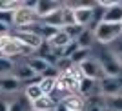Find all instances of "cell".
Segmentation results:
<instances>
[{"instance_id":"obj_1","label":"cell","mask_w":122,"mask_h":111,"mask_svg":"<svg viewBox=\"0 0 122 111\" xmlns=\"http://www.w3.org/2000/svg\"><path fill=\"white\" fill-rule=\"evenodd\" d=\"M95 40L98 44H104V45H109L113 42L120 38L122 35V27L120 24H107V22H98L95 25Z\"/></svg>"},{"instance_id":"obj_2","label":"cell","mask_w":122,"mask_h":111,"mask_svg":"<svg viewBox=\"0 0 122 111\" xmlns=\"http://www.w3.org/2000/svg\"><path fill=\"white\" fill-rule=\"evenodd\" d=\"M71 5V4H69ZM75 11V20L78 25L86 27L87 24L93 22L95 16V9H97V2H89V4H78V5H71Z\"/></svg>"},{"instance_id":"obj_3","label":"cell","mask_w":122,"mask_h":111,"mask_svg":"<svg viewBox=\"0 0 122 111\" xmlns=\"http://www.w3.org/2000/svg\"><path fill=\"white\" fill-rule=\"evenodd\" d=\"M38 15H36L35 7H27V5L22 4V7L15 13V25L18 29H25V27H29L31 24H35L38 22Z\"/></svg>"},{"instance_id":"obj_4","label":"cell","mask_w":122,"mask_h":111,"mask_svg":"<svg viewBox=\"0 0 122 111\" xmlns=\"http://www.w3.org/2000/svg\"><path fill=\"white\" fill-rule=\"evenodd\" d=\"M97 60L100 62V66H102V69H104V73H106V76H120L122 66L118 64V60L111 53H102Z\"/></svg>"},{"instance_id":"obj_5","label":"cell","mask_w":122,"mask_h":111,"mask_svg":"<svg viewBox=\"0 0 122 111\" xmlns=\"http://www.w3.org/2000/svg\"><path fill=\"white\" fill-rule=\"evenodd\" d=\"M13 36H15L16 40H20L29 51H38L42 45H44V40H42L40 36L35 35V33H29V31H18V29H15Z\"/></svg>"},{"instance_id":"obj_6","label":"cell","mask_w":122,"mask_h":111,"mask_svg":"<svg viewBox=\"0 0 122 111\" xmlns=\"http://www.w3.org/2000/svg\"><path fill=\"white\" fill-rule=\"evenodd\" d=\"M78 95L82 98H98L102 96V89H100V82L98 80H91V78H84L78 86Z\"/></svg>"},{"instance_id":"obj_7","label":"cell","mask_w":122,"mask_h":111,"mask_svg":"<svg viewBox=\"0 0 122 111\" xmlns=\"http://www.w3.org/2000/svg\"><path fill=\"white\" fill-rule=\"evenodd\" d=\"M80 69H82V73H84V76H86V78H91V80L100 82L102 78L106 76V73H104V69H102V66H100V62L95 60V58H89V60L82 62Z\"/></svg>"},{"instance_id":"obj_8","label":"cell","mask_w":122,"mask_h":111,"mask_svg":"<svg viewBox=\"0 0 122 111\" xmlns=\"http://www.w3.org/2000/svg\"><path fill=\"white\" fill-rule=\"evenodd\" d=\"M102 96H113L122 93V78L120 76H104L100 80Z\"/></svg>"},{"instance_id":"obj_9","label":"cell","mask_w":122,"mask_h":111,"mask_svg":"<svg viewBox=\"0 0 122 111\" xmlns=\"http://www.w3.org/2000/svg\"><path fill=\"white\" fill-rule=\"evenodd\" d=\"M60 7H62V4L56 2V0H36L35 11H36V15H38V18L42 20V18H46L47 15L58 11Z\"/></svg>"},{"instance_id":"obj_10","label":"cell","mask_w":122,"mask_h":111,"mask_svg":"<svg viewBox=\"0 0 122 111\" xmlns=\"http://www.w3.org/2000/svg\"><path fill=\"white\" fill-rule=\"evenodd\" d=\"M69 42H73V40L67 36V33H66L64 29H58V31H56V35H55V36H51V38L46 42V44L49 45V47L55 51V53H58V55H60L62 49H64V47H66Z\"/></svg>"},{"instance_id":"obj_11","label":"cell","mask_w":122,"mask_h":111,"mask_svg":"<svg viewBox=\"0 0 122 111\" xmlns=\"http://www.w3.org/2000/svg\"><path fill=\"white\" fill-rule=\"evenodd\" d=\"M22 87V82L13 75H5L0 76V93H5V95H11V93H18Z\"/></svg>"},{"instance_id":"obj_12","label":"cell","mask_w":122,"mask_h":111,"mask_svg":"<svg viewBox=\"0 0 122 111\" xmlns=\"http://www.w3.org/2000/svg\"><path fill=\"white\" fill-rule=\"evenodd\" d=\"M11 75L16 76L20 82H29V84L35 80L36 76H38L35 71L27 66V62H25V64H18V66H15V69H13V73H11ZM38 78H40V76H38Z\"/></svg>"},{"instance_id":"obj_13","label":"cell","mask_w":122,"mask_h":111,"mask_svg":"<svg viewBox=\"0 0 122 111\" xmlns=\"http://www.w3.org/2000/svg\"><path fill=\"white\" fill-rule=\"evenodd\" d=\"M60 102L67 107V111H84L86 109V98H82L78 93H73V95L64 96Z\"/></svg>"},{"instance_id":"obj_14","label":"cell","mask_w":122,"mask_h":111,"mask_svg":"<svg viewBox=\"0 0 122 111\" xmlns=\"http://www.w3.org/2000/svg\"><path fill=\"white\" fill-rule=\"evenodd\" d=\"M102 22H107V24H122V4L120 2L111 5V7H107V9H104Z\"/></svg>"},{"instance_id":"obj_15","label":"cell","mask_w":122,"mask_h":111,"mask_svg":"<svg viewBox=\"0 0 122 111\" xmlns=\"http://www.w3.org/2000/svg\"><path fill=\"white\" fill-rule=\"evenodd\" d=\"M56 104L55 96L51 95H42L36 102H33V111H55Z\"/></svg>"},{"instance_id":"obj_16","label":"cell","mask_w":122,"mask_h":111,"mask_svg":"<svg viewBox=\"0 0 122 111\" xmlns=\"http://www.w3.org/2000/svg\"><path fill=\"white\" fill-rule=\"evenodd\" d=\"M27 66L35 71L38 76H42L46 73V69L49 67V62H47L46 58H42V56H29V58H27Z\"/></svg>"},{"instance_id":"obj_17","label":"cell","mask_w":122,"mask_h":111,"mask_svg":"<svg viewBox=\"0 0 122 111\" xmlns=\"http://www.w3.org/2000/svg\"><path fill=\"white\" fill-rule=\"evenodd\" d=\"M42 95H44V93H42L40 86H38V80H36V82H31V84H27V86L24 87V96L31 102V104L36 102Z\"/></svg>"},{"instance_id":"obj_18","label":"cell","mask_w":122,"mask_h":111,"mask_svg":"<svg viewBox=\"0 0 122 111\" xmlns=\"http://www.w3.org/2000/svg\"><path fill=\"white\" fill-rule=\"evenodd\" d=\"M9 111H33V104L24 95H20L15 100H9Z\"/></svg>"},{"instance_id":"obj_19","label":"cell","mask_w":122,"mask_h":111,"mask_svg":"<svg viewBox=\"0 0 122 111\" xmlns=\"http://www.w3.org/2000/svg\"><path fill=\"white\" fill-rule=\"evenodd\" d=\"M38 86H40V89H42L44 95H53V93L56 91V78L40 76V78H38Z\"/></svg>"},{"instance_id":"obj_20","label":"cell","mask_w":122,"mask_h":111,"mask_svg":"<svg viewBox=\"0 0 122 111\" xmlns=\"http://www.w3.org/2000/svg\"><path fill=\"white\" fill-rule=\"evenodd\" d=\"M42 22L47 25H51V27H56V29H62L64 27V18H62V7L58 11H55V13H51V15H47L46 18H42Z\"/></svg>"},{"instance_id":"obj_21","label":"cell","mask_w":122,"mask_h":111,"mask_svg":"<svg viewBox=\"0 0 122 111\" xmlns=\"http://www.w3.org/2000/svg\"><path fill=\"white\" fill-rule=\"evenodd\" d=\"M93 38H95L93 29H87V27H86V29L82 31V35L76 38V44H78V47H82V49H91Z\"/></svg>"},{"instance_id":"obj_22","label":"cell","mask_w":122,"mask_h":111,"mask_svg":"<svg viewBox=\"0 0 122 111\" xmlns=\"http://www.w3.org/2000/svg\"><path fill=\"white\" fill-rule=\"evenodd\" d=\"M104 104L111 111H122V93L113 96H104Z\"/></svg>"},{"instance_id":"obj_23","label":"cell","mask_w":122,"mask_h":111,"mask_svg":"<svg viewBox=\"0 0 122 111\" xmlns=\"http://www.w3.org/2000/svg\"><path fill=\"white\" fill-rule=\"evenodd\" d=\"M89 53H91V49H82V47H78V49L71 55V58H69V60H71L75 66H80L82 62L89 60Z\"/></svg>"},{"instance_id":"obj_24","label":"cell","mask_w":122,"mask_h":111,"mask_svg":"<svg viewBox=\"0 0 122 111\" xmlns=\"http://www.w3.org/2000/svg\"><path fill=\"white\" fill-rule=\"evenodd\" d=\"M24 2L20 0H0V11H9V13H16L22 7Z\"/></svg>"},{"instance_id":"obj_25","label":"cell","mask_w":122,"mask_h":111,"mask_svg":"<svg viewBox=\"0 0 122 111\" xmlns=\"http://www.w3.org/2000/svg\"><path fill=\"white\" fill-rule=\"evenodd\" d=\"M15 69V62L11 60V58H5V56H0V76H5L13 73Z\"/></svg>"},{"instance_id":"obj_26","label":"cell","mask_w":122,"mask_h":111,"mask_svg":"<svg viewBox=\"0 0 122 111\" xmlns=\"http://www.w3.org/2000/svg\"><path fill=\"white\" fill-rule=\"evenodd\" d=\"M86 29V27H82V25H78V24H73V25H66L64 27V31L67 33V36L71 38L73 42H76V38L82 35V31Z\"/></svg>"},{"instance_id":"obj_27","label":"cell","mask_w":122,"mask_h":111,"mask_svg":"<svg viewBox=\"0 0 122 111\" xmlns=\"http://www.w3.org/2000/svg\"><path fill=\"white\" fill-rule=\"evenodd\" d=\"M0 22L7 25H15V13H9V11H0Z\"/></svg>"},{"instance_id":"obj_28","label":"cell","mask_w":122,"mask_h":111,"mask_svg":"<svg viewBox=\"0 0 122 111\" xmlns=\"http://www.w3.org/2000/svg\"><path fill=\"white\" fill-rule=\"evenodd\" d=\"M100 98V96H98ZM98 98H93L91 100V107H89V111H106V104L104 102H98Z\"/></svg>"},{"instance_id":"obj_29","label":"cell","mask_w":122,"mask_h":111,"mask_svg":"<svg viewBox=\"0 0 122 111\" xmlns=\"http://www.w3.org/2000/svg\"><path fill=\"white\" fill-rule=\"evenodd\" d=\"M5 35H11V25L0 22V36H5Z\"/></svg>"},{"instance_id":"obj_30","label":"cell","mask_w":122,"mask_h":111,"mask_svg":"<svg viewBox=\"0 0 122 111\" xmlns=\"http://www.w3.org/2000/svg\"><path fill=\"white\" fill-rule=\"evenodd\" d=\"M0 111H9V100H0Z\"/></svg>"},{"instance_id":"obj_31","label":"cell","mask_w":122,"mask_h":111,"mask_svg":"<svg viewBox=\"0 0 122 111\" xmlns=\"http://www.w3.org/2000/svg\"><path fill=\"white\" fill-rule=\"evenodd\" d=\"M55 111H67V107L64 106L62 102H58V104H56V107H55Z\"/></svg>"},{"instance_id":"obj_32","label":"cell","mask_w":122,"mask_h":111,"mask_svg":"<svg viewBox=\"0 0 122 111\" xmlns=\"http://www.w3.org/2000/svg\"><path fill=\"white\" fill-rule=\"evenodd\" d=\"M115 58H117V60H118V64H120V66H122V53H118V55L115 56Z\"/></svg>"},{"instance_id":"obj_33","label":"cell","mask_w":122,"mask_h":111,"mask_svg":"<svg viewBox=\"0 0 122 111\" xmlns=\"http://www.w3.org/2000/svg\"><path fill=\"white\" fill-rule=\"evenodd\" d=\"M120 27H122V24H120Z\"/></svg>"}]
</instances>
